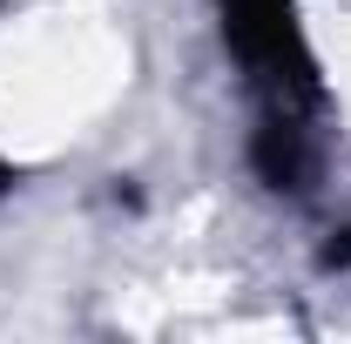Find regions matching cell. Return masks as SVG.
Returning <instances> with one entry per match:
<instances>
[{"label":"cell","mask_w":351,"mask_h":344,"mask_svg":"<svg viewBox=\"0 0 351 344\" xmlns=\"http://www.w3.org/2000/svg\"><path fill=\"white\" fill-rule=\"evenodd\" d=\"M7 189H14V169H7V156H0V196H7Z\"/></svg>","instance_id":"cell-2"},{"label":"cell","mask_w":351,"mask_h":344,"mask_svg":"<svg viewBox=\"0 0 351 344\" xmlns=\"http://www.w3.org/2000/svg\"><path fill=\"white\" fill-rule=\"evenodd\" d=\"M223 7V41L230 54L250 68V82L270 88V115L298 122V101L317 95V68H311V47L298 34V7L291 0H217Z\"/></svg>","instance_id":"cell-1"}]
</instances>
